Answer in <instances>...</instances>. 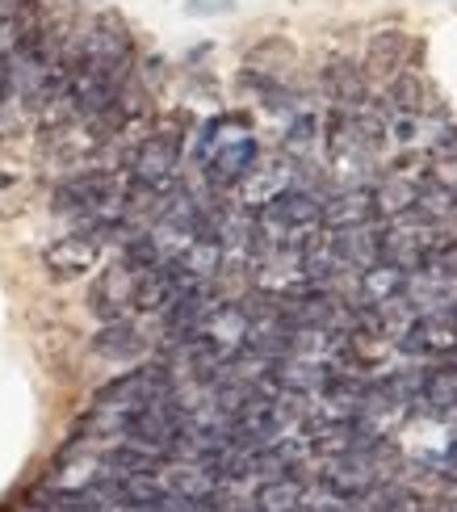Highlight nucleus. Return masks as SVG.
I'll return each mask as SVG.
<instances>
[{
    "label": "nucleus",
    "instance_id": "1",
    "mask_svg": "<svg viewBox=\"0 0 457 512\" xmlns=\"http://www.w3.org/2000/svg\"><path fill=\"white\" fill-rule=\"evenodd\" d=\"M130 181H139L147 189H164L177 181V168H181V135H164V131H151L139 139V147L130 152Z\"/></svg>",
    "mask_w": 457,
    "mask_h": 512
},
{
    "label": "nucleus",
    "instance_id": "2",
    "mask_svg": "<svg viewBox=\"0 0 457 512\" xmlns=\"http://www.w3.org/2000/svg\"><path fill=\"white\" fill-rule=\"evenodd\" d=\"M101 236L97 231H72V236H59L47 252H42V265L51 277L68 282V277H84L97 261H101Z\"/></svg>",
    "mask_w": 457,
    "mask_h": 512
},
{
    "label": "nucleus",
    "instance_id": "3",
    "mask_svg": "<svg viewBox=\"0 0 457 512\" xmlns=\"http://www.w3.org/2000/svg\"><path fill=\"white\" fill-rule=\"evenodd\" d=\"M89 303L101 319H126V311H135V265L118 261V265L105 269L97 277Z\"/></svg>",
    "mask_w": 457,
    "mask_h": 512
},
{
    "label": "nucleus",
    "instance_id": "4",
    "mask_svg": "<svg viewBox=\"0 0 457 512\" xmlns=\"http://www.w3.org/2000/svg\"><path fill=\"white\" fill-rule=\"evenodd\" d=\"M302 504H307V483L294 471L260 479L256 496H252V512H302Z\"/></svg>",
    "mask_w": 457,
    "mask_h": 512
},
{
    "label": "nucleus",
    "instance_id": "5",
    "mask_svg": "<svg viewBox=\"0 0 457 512\" xmlns=\"http://www.w3.org/2000/svg\"><path fill=\"white\" fill-rule=\"evenodd\" d=\"M378 219V202L369 189H353V194H340L332 202H323V223L344 231V227H369Z\"/></svg>",
    "mask_w": 457,
    "mask_h": 512
},
{
    "label": "nucleus",
    "instance_id": "6",
    "mask_svg": "<svg viewBox=\"0 0 457 512\" xmlns=\"http://www.w3.org/2000/svg\"><path fill=\"white\" fill-rule=\"evenodd\" d=\"M93 349L110 361H135L147 349V340L130 319H105V328L93 336Z\"/></svg>",
    "mask_w": 457,
    "mask_h": 512
},
{
    "label": "nucleus",
    "instance_id": "7",
    "mask_svg": "<svg viewBox=\"0 0 457 512\" xmlns=\"http://www.w3.org/2000/svg\"><path fill=\"white\" fill-rule=\"evenodd\" d=\"M411 51V42L399 34V30H386V34H378L374 42H369V55H365V68L374 72V76H386V80H395L407 63H403V55Z\"/></svg>",
    "mask_w": 457,
    "mask_h": 512
}]
</instances>
